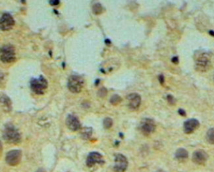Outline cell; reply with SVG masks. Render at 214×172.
I'll list each match as a JSON object with an SVG mask.
<instances>
[{
    "instance_id": "obj_1",
    "label": "cell",
    "mask_w": 214,
    "mask_h": 172,
    "mask_svg": "<svg viewBox=\"0 0 214 172\" xmlns=\"http://www.w3.org/2000/svg\"><path fill=\"white\" fill-rule=\"evenodd\" d=\"M195 63L196 71L206 72L212 66V56L207 51H197L195 55Z\"/></svg>"
},
{
    "instance_id": "obj_2",
    "label": "cell",
    "mask_w": 214,
    "mask_h": 172,
    "mask_svg": "<svg viewBox=\"0 0 214 172\" xmlns=\"http://www.w3.org/2000/svg\"><path fill=\"white\" fill-rule=\"evenodd\" d=\"M3 138L9 144H17L21 142V136L19 131L12 124L5 125L3 131Z\"/></svg>"
},
{
    "instance_id": "obj_3",
    "label": "cell",
    "mask_w": 214,
    "mask_h": 172,
    "mask_svg": "<svg viewBox=\"0 0 214 172\" xmlns=\"http://www.w3.org/2000/svg\"><path fill=\"white\" fill-rule=\"evenodd\" d=\"M84 80L82 77L73 74L68 77L67 87L72 93L78 94L81 93L84 86Z\"/></svg>"
},
{
    "instance_id": "obj_4",
    "label": "cell",
    "mask_w": 214,
    "mask_h": 172,
    "mask_svg": "<svg viewBox=\"0 0 214 172\" xmlns=\"http://www.w3.org/2000/svg\"><path fill=\"white\" fill-rule=\"evenodd\" d=\"M30 88L34 93L38 95L44 94V90L47 89L48 82L47 79L43 75H40L38 79L33 78L30 82Z\"/></svg>"
},
{
    "instance_id": "obj_5",
    "label": "cell",
    "mask_w": 214,
    "mask_h": 172,
    "mask_svg": "<svg viewBox=\"0 0 214 172\" xmlns=\"http://www.w3.org/2000/svg\"><path fill=\"white\" fill-rule=\"evenodd\" d=\"M0 57L3 63L10 64L15 61V50L12 45L5 44L1 48Z\"/></svg>"
},
{
    "instance_id": "obj_6",
    "label": "cell",
    "mask_w": 214,
    "mask_h": 172,
    "mask_svg": "<svg viewBox=\"0 0 214 172\" xmlns=\"http://www.w3.org/2000/svg\"><path fill=\"white\" fill-rule=\"evenodd\" d=\"M156 129V125L155 121L150 118L143 119L140 124V130L146 136H148L154 133Z\"/></svg>"
},
{
    "instance_id": "obj_7",
    "label": "cell",
    "mask_w": 214,
    "mask_h": 172,
    "mask_svg": "<svg viewBox=\"0 0 214 172\" xmlns=\"http://www.w3.org/2000/svg\"><path fill=\"white\" fill-rule=\"evenodd\" d=\"M128 160L122 154H115V165L113 166V170L115 172H125L128 167Z\"/></svg>"
},
{
    "instance_id": "obj_8",
    "label": "cell",
    "mask_w": 214,
    "mask_h": 172,
    "mask_svg": "<svg viewBox=\"0 0 214 172\" xmlns=\"http://www.w3.org/2000/svg\"><path fill=\"white\" fill-rule=\"evenodd\" d=\"M22 152L19 150H12L7 153L5 156V161L7 164L11 166L18 165L21 160Z\"/></svg>"
},
{
    "instance_id": "obj_9",
    "label": "cell",
    "mask_w": 214,
    "mask_h": 172,
    "mask_svg": "<svg viewBox=\"0 0 214 172\" xmlns=\"http://www.w3.org/2000/svg\"><path fill=\"white\" fill-rule=\"evenodd\" d=\"M15 25V20L9 13H4L2 14L0 19V27L2 31H7L12 29Z\"/></svg>"
},
{
    "instance_id": "obj_10",
    "label": "cell",
    "mask_w": 214,
    "mask_h": 172,
    "mask_svg": "<svg viewBox=\"0 0 214 172\" xmlns=\"http://www.w3.org/2000/svg\"><path fill=\"white\" fill-rule=\"evenodd\" d=\"M208 159V154L204 150H197L194 152L192 156V160L195 164L202 165L206 163Z\"/></svg>"
},
{
    "instance_id": "obj_11",
    "label": "cell",
    "mask_w": 214,
    "mask_h": 172,
    "mask_svg": "<svg viewBox=\"0 0 214 172\" xmlns=\"http://www.w3.org/2000/svg\"><path fill=\"white\" fill-rule=\"evenodd\" d=\"M104 163V160L102 159V155L97 152L90 153L86 159V165L88 168H92L96 164H103Z\"/></svg>"
},
{
    "instance_id": "obj_12",
    "label": "cell",
    "mask_w": 214,
    "mask_h": 172,
    "mask_svg": "<svg viewBox=\"0 0 214 172\" xmlns=\"http://www.w3.org/2000/svg\"><path fill=\"white\" fill-rule=\"evenodd\" d=\"M128 108L132 110H138L141 104V96L137 93H131L127 97Z\"/></svg>"
},
{
    "instance_id": "obj_13",
    "label": "cell",
    "mask_w": 214,
    "mask_h": 172,
    "mask_svg": "<svg viewBox=\"0 0 214 172\" xmlns=\"http://www.w3.org/2000/svg\"><path fill=\"white\" fill-rule=\"evenodd\" d=\"M65 123H66V125L68 129L72 131H78L81 127V122H80L79 119L77 118L75 115H68L67 117Z\"/></svg>"
},
{
    "instance_id": "obj_14",
    "label": "cell",
    "mask_w": 214,
    "mask_h": 172,
    "mask_svg": "<svg viewBox=\"0 0 214 172\" xmlns=\"http://www.w3.org/2000/svg\"><path fill=\"white\" fill-rule=\"evenodd\" d=\"M200 127V122L196 119H190L184 123V132L186 134H191L198 129Z\"/></svg>"
},
{
    "instance_id": "obj_15",
    "label": "cell",
    "mask_w": 214,
    "mask_h": 172,
    "mask_svg": "<svg viewBox=\"0 0 214 172\" xmlns=\"http://www.w3.org/2000/svg\"><path fill=\"white\" fill-rule=\"evenodd\" d=\"M175 158L179 162H184L188 159V152L186 149L180 148L177 149L175 152Z\"/></svg>"
},
{
    "instance_id": "obj_16",
    "label": "cell",
    "mask_w": 214,
    "mask_h": 172,
    "mask_svg": "<svg viewBox=\"0 0 214 172\" xmlns=\"http://www.w3.org/2000/svg\"><path fill=\"white\" fill-rule=\"evenodd\" d=\"M1 104L3 110L6 111H10L12 109V104L9 98L6 95H1Z\"/></svg>"
},
{
    "instance_id": "obj_17",
    "label": "cell",
    "mask_w": 214,
    "mask_h": 172,
    "mask_svg": "<svg viewBox=\"0 0 214 172\" xmlns=\"http://www.w3.org/2000/svg\"><path fill=\"white\" fill-rule=\"evenodd\" d=\"M206 140L210 145H214V127L210 128L206 133Z\"/></svg>"
},
{
    "instance_id": "obj_18",
    "label": "cell",
    "mask_w": 214,
    "mask_h": 172,
    "mask_svg": "<svg viewBox=\"0 0 214 172\" xmlns=\"http://www.w3.org/2000/svg\"><path fill=\"white\" fill-rule=\"evenodd\" d=\"M104 11V7L99 3H96L94 4L92 6V12L95 14V15H100L103 13Z\"/></svg>"
},
{
    "instance_id": "obj_19",
    "label": "cell",
    "mask_w": 214,
    "mask_h": 172,
    "mask_svg": "<svg viewBox=\"0 0 214 172\" xmlns=\"http://www.w3.org/2000/svg\"><path fill=\"white\" fill-rule=\"evenodd\" d=\"M121 101H122L121 97L117 95V94H114V95L111 97L110 100L111 104L113 106L118 105L119 103L121 102Z\"/></svg>"
},
{
    "instance_id": "obj_20",
    "label": "cell",
    "mask_w": 214,
    "mask_h": 172,
    "mask_svg": "<svg viewBox=\"0 0 214 172\" xmlns=\"http://www.w3.org/2000/svg\"><path fill=\"white\" fill-rule=\"evenodd\" d=\"M92 129L90 127H85L82 131V135L84 137V139H88L92 136Z\"/></svg>"
},
{
    "instance_id": "obj_21",
    "label": "cell",
    "mask_w": 214,
    "mask_h": 172,
    "mask_svg": "<svg viewBox=\"0 0 214 172\" xmlns=\"http://www.w3.org/2000/svg\"><path fill=\"white\" fill-rule=\"evenodd\" d=\"M103 125H104V127L105 129H109L113 125V119L110 117H106L104 119Z\"/></svg>"
},
{
    "instance_id": "obj_22",
    "label": "cell",
    "mask_w": 214,
    "mask_h": 172,
    "mask_svg": "<svg viewBox=\"0 0 214 172\" xmlns=\"http://www.w3.org/2000/svg\"><path fill=\"white\" fill-rule=\"evenodd\" d=\"M107 90L105 87H102V88L99 90L98 93V96L100 97V98H104L107 96Z\"/></svg>"
},
{
    "instance_id": "obj_23",
    "label": "cell",
    "mask_w": 214,
    "mask_h": 172,
    "mask_svg": "<svg viewBox=\"0 0 214 172\" xmlns=\"http://www.w3.org/2000/svg\"><path fill=\"white\" fill-rule=\"evenodd\" d=\"M167 102L169 103V104L170 105H175V103H176V100L175 99V98L172 96L171 95V94H168V95L167 96Z\"/></svg>"
},
{
    "instance_id": "obj_24",
    "label": "cell",
    "mask_w": 214,
    "mask_h": 172,
    "mask_svg": "<svg viewBox=\"0 0 214 172\" xmlns=\"http://www.w3.org/2000/svg\"><path fill=\"white\" fill-rule=\"evenodd\" d=\"M158 81L159 82H160V84L161 85H164V83H165V77L164 76V74H159V75L158 76Z\"/></svg>"
},
{
    "instance_id": "obj_25",
    "label": "cell",
    "mask_w": 214,
    "mask_h": 172,
    "mask_svg": "<svg viewBox=\"0 0 214 172\" xmlns=\"http://www.w3.org/2000/svg\"><path fill=\"white\" fill-rule=\"evenodd\" d=\"M178 113H179V114L180 115V116H182V117H186V116H187V113H186V111H185L183 110V109H182V108H180V109H179V110H178Z\"/></svg>"
},
{
    "instance_id": "obj_26",
    "label": "cell",
    "mask_w": 214,
    "mask_h": 172,
    "mask_svg": "<svg viewBox=\"0 0 214 172\" xmlns=\"http://www.w3.org/2000/svg\"><path fill=\"white\" fill-rule=\"evenodd\" d=\"M49 3L52 6H55V5H58L60 4V1H59V0H51Z\"/></svg>"
},
{
    "instance_id": "obj_27",
    "label": "cell",
    "mask_w": 214,
    "mask_h": 172,
    "mask_svg": "<svg viewBox=\"0 0 214 172\" xmlns=\"http://www.w3.org/2000/svg\"><path fill=\"white\" fill-rule=\"evenodd\" d=\"M171 61H172V63H173V64L175 65L179 64V59L178 56H174L173 57H172V59H171Z\"/></svg>"
},
{
    "instance_id": "obj_28",
    "label": "cell",
    "mask_w": 214,
    "mask_h": 172,
    "mask_svg": "<svg viewBox=\"0 0 214 172\" xmlns=\"http://www.w3.org/2000/svg\"><path fill=\"white\" fill-rule=\"evenodd\" d=\"M209 34H210V35H211L212 36H213L214 37V31L213 30H210L209 31Z\"/></svg>"
},
{
    "instance_id": "obj_29",
    "label": "cell",
    "mask_w": 214,
    "mask_h": 172,
    "mask_svg": "<svg viewBox=\"0 0 214 172\" xmlns=\"http://www.w3.org/2000/svg\"><path fill=\"white\" fill-rule=\"evenodd\" d=\"M105 44H111V41L110 40H108V39L105 40Z\"/></svg>"
},
{
    "instance_id": "obj_30",
    "label": "cell",
    "mask_w": 214,
    "mask_h": 172,
    "mask_svg": "<svg viewBox=\"0 0 214 172\" xmlns=\"http://www.w3.org/2000/svg\"><path fill=\"white\" fill-rule=\"evenodd\" d=\"M36 172H45V171L44 170H43V169H40V170L36 171Z\"/></svg>"
},
{
    "instance_id": "obj_31",
    "label": "cell",
    "mask_w": 214,
    "mask_h": 172,
    "mask_svg": "<svg viewBox=\"0 0 214 172\" xmlns=\"http://www.w3.org/2000/svg\"><path fill=\"white\" fill-rule=\"evenodd\" d=\"M157 172H164V171H161V170H159V171H158Z\"/></svg>"
}]
</instances>
